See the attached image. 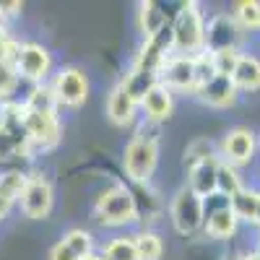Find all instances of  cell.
<instances>
[{
	"label": "cell",
	"instance_id": "6da1fadb",
	"mask_svg": "<svg viewBox=\"0 0 260 260\" xmlns=\"http://www.w3.org/2000/svg\"><path fill=\"white\" fill-rule=\"evenodd\" d=\"M172 52L195 57L206 52V24L198 3H185L172 24Z\"/></svg>",
	"mask_w": 260,
	"mask_h": 260
},
{
	"label": "cell",
	"instance_id": "7a4b0ae2",
	"mask_svg": "<svg viewBox=\"0 0 260 260\" xmlns=\"http://www.w3.org/2000/svg\"><path fill=\"white\" fill-rule=\"evenodd\" d=\"M125 172L133 182H148L154 169L159 164V141L156 136H146L138 133L133 141L125 146V156H122Z\"/></svg>",
	"mask_w": 260,
	"mask_h": 260
},
{
	"label": "cell",
	"instance_id": "3957f363",
	"mask_svg": "<svg viewBox=\"0 0 260 260\" xmlns=\"http://www.w3.org/2000/svg\"><path fill=\"white\" fill-rule=\"evenodd\" d=\"M96 216L104 226H122L136 221L138 206L136 198L125 185H112L107 187L99 198H96Z\"/></svg>",
	"mask_w": 260,
	"mask_h": 260
},
{
	"label": "cell",
	"instance_id": "277c9868",
	"mask_svg": "<svg viewBox=\"0 0 260 260\" xmlns=\"http://www.w3.org/2000/svg\"><path fill=\"white\" fill-rule=\"evenodd\" d=\"M18 208L21 213L31 221H42L47 219L50 211H52V203H55V190L50 185V180L45 175H29L24 190L18 195Z\"/></svg>",
	"mask_w": 260,
	"mask_h": 260
},
{
	"label": "cell",
	"instance_id": "5b68a950",
	"mask_svg": "<svg viewBox=\"0 0 260 260\" xmlns=\"http://www.w3.org/2000/svg\"><path fill=\"white\" fill-rule=\"evenodd\" d=\"M52 71V55L39 42H21V52L16 60V73L21 81L31 86L47 83V76Z\"/></svg>",
	"mask_w": 260,
	"mask_h": 260
},
{
	"label": "cell",
	"instance_id": "8992f818",
	"mask_svg": "<svg viewBox=\"0 0 260 260\" xmlns=\"http://www.w3.org/2000/svg\"><path fill=\"white\" fill-rule=\"evenodd\" d=\"M172 224L180 234H192L206 224V201L195 195L190 187H182L172 201Z\"/></svg>",
	"mask_w": 260,
	"mask_h": 260
},
{
	"label": "cell",
	"instance_id": "52a82bcc",
	"mask_svg": "<svg viewBox=\"0 0 260 260\" xmlns=\"http://www.w3.org/2000/svg\"><path fill=\"white\" fill-rule=\"evenodd\" d=\"M50 89L57 99V107H81L89 96V81L78 68H62L50 81Z\"/></svg>",
	"mask_w": 260,
	"mask_h": 260
},
{
	"label": "cell",
	"instance_id": "ba28073f",
	"mask_svg": "<svg viewBox=\"0 0 260 260\" xmlns=\"http://www.w3.org/2000/svg\"><path fill=\"white\" fill-rule=\"evenodd\" d=\"M159 86L169 91H195V57L169 55L159 68Z\"/></svg>",
	"mask_w": 260,
	"mask_h": 260
},
{
	"label": "cell",
	"instance_id": "9c48e42d",
	"mask_svg": "<svg viewBox=\"0 0 260 260\" xmlns=\"http://www.w3.org/2000/svg\"><path fill=\"white\" fill-rule=\"evenodd\" d=\"M240 39H242V26L234 21V16L219 13L206 26V52L240 50Z\"/></svg>",
	"mask_w": 260,
	"mask_h": 260
},
{
	"label": "cell",
	"instance_id": "30bf717a",
	"mask_svg": "<svg viewBox=\"0 0 260 260\" xmlns=\"http://www.w3.org/2000/svg\"><path fill=\"white\" fill-rule=\"evenodd\" d=\"M24 122H26V133L29 143L37 148H52L60 141V120L57 115H42V112H29L24 110Z\"/></svg>",
	"mask_w": 260,
	"mask_h": 260
},
{
	"label": "cell",
	"instance_id": "8fae6325",
	"mask_svg": "<svg viewBox=\"0 0 260 260\" xmlns=\"http://www.w3.org/2000/svg\"><path fill=\"white\" fill-rule=\"evenodd\" d=\"M255 154V133L247 127H234L221 141V161L232 167H242Z\"/></svg>",
	"mask_w": 260,
	"mask_h": 260
},
{
	"label": "cell",
	"instance_id": "7c38bea8",
	"mask_svg": "<svg viewBox=\"0 0 260 260\" xmlns=\"http://www.w3.org/2000/svg\"><path fill=\"white\" fill-rule=\"evenodd\" d=\"M219 164H221V156H208L198 164L190 167V190L201 198H211L216 195V177H219Z\"/></svg>",
	"mask_w": 260,
	"mask_h": 260
},
{
	"label": "cell",
	"instance_id": "4fadbf2b",
	"mask_svg": "<svg viewBox=\"0 0 260 260\" xmlns=\"http://www.w3.org/2000/svg\"><path fill=\"white\" fill-rule=\"evenodd\" d=\"M136 107H138V102L130 96V91L122 83H117L110 91V96H107V117H110L115 125L125 127V125H130L136 120Z\"/></svg>",
	"mask_w": 260,
	"mask_h": 260
},
{
	"label": "cell",
	"instance_id": "5bb4252c",
	"mask_svg": "<svg viewBox=\"0 0 260 260\" xmlns=\"http://www.w3.org/2000/svg\"><path fill=\"white\" fill-rule=\"evenodd\" d=\"M201 102L211 104V107H229L237 102V86L232 83V78H224V76H216L211 78L206 86H201L198 91Z\"/></svg>",
	"mask_w": 260,
	"mask_h": 260
},
{
	"label": "cell",
	"instance_id": "9a60e30c",
	"mask_svg": "<svg viewBox=\"0 0 260 260\" xmlns=\"http://www.w3.org/2000/svg\"><path fill=\"white\" fill-rule=\"evenodd\" d=\"M141 107H143V112L151 122H161L172 115V110H175V99H172V91L164 89V86H154L143 99H141Z\"/></svg>",
	"mask_w": 260,
	"mask_h": 260
},
{
	"label": "cell",
	"instance_id": "2e32d148",
	"mask_svg": "<svg viewBox=\"0 0 260 260\" xmlns=\"http://www.w3.org/2000/svg\"><path fill=\"white\" fill-rule=\"evenodd\" d=\"M237 224H240V219L232 213L229 203L206 211V224L203 226H206V232L213 237V240H226V237H232L237 232Z\"/></svg>",
	"mask_w": 260,
	"mask_h": 260
},
{
	"label": "cell",
	"instance_id": "e0dca14e",
	"mask_svg": "<svg viewBox=\"0 0 260 260\" xmlns=\"http://www.w3.org/2000/svg\"><path fill=\"white\" fill-rule=\"evenodd\" d=\"M232 83L237 86V91L240 89H245V91L260 89V60L255 55H242L234 73H232Z\"/></svg>",
	"mask_w": 260,
	"mask_h": 260
},
{
	"label": "cell",
	"instance_id": "ac0fdd59",
	"mask_svg": "<svg viewBox=\"0 0 260 260\" xmlns=\"http://www.w3.org/2000/svg\"><path fill=\"white\" fill-rule=\"evenodd\" d=\"M21 107L29 112H42V115H57V99L50 89V83H39V86H31L26 99L21 102Z\"/></svg>",
	"mask_w": 260,
	"mask_h": 260
},
{
	"label": "cell",
	"instance_id": "d6986e66",
	"mask_svg": "<svg viewBox=\"0 0 260 260\" xmlns=\"http://www.w3.org/2000/svg\"><path fill=\"white\" fill-rule=\"evenodd\" d=\"M257 203H260V192L242 187L237 195L229 198V208L240 221H255V213H257Z\"/></svg>",
	"mask_w": 260,
	"mask_h": 260
},
{
	"label": "cell",
	"instance_id": "ffe728a7",
	"mask_svg": "<svg viewBox=\"0 0 260 260\" xmlns=\"http://www.w3.org/2000/svg\"><path fill=\"white\" fill-rule=\"evenodd\" d=\"M138 24H141L143 37L151 39V37H156L167 26V13L159 11L156 3H143L141 6V13H138Z\"/></svg>",
	"mask_w": 260,
	"mask_h": 260
},
{
	"label": "cell",
	"instance_id": "44dd1931",
	"mask_svg": "<svg viewBox=\"0 0 260 260\" xmlns=\"http://www.w3.org/2000/svg\"><path fill=\"white\" fill-rule=\"evenodd\" d=\"M240 190H242V180H240L237 167L221 161L219 164V177H216V195H221L224 201H229L232 195H237Z\"/></svg>",
	"mask_w": 260,
	"mask_h": 260
},
{
	"label": "cell",
	"instance_id": "7402d4cb",
	"mask_svg": "<svg viewBox=\"0 0 260 260\" xmlns=\"http://www.w3.org/2000/svg\"><path fill=\"white\" fill-rule=\"evenodd\" d=\"M133 245H136L138 260H159L161 252H164L161 237L154 234V232H141V234H136V237H133Z\"/></svg>",
	"mask_w": 260,
	"mask_h": 260
},
{
	"label": "cell",
	"instance_id": "603a6c76",
	"mask_svg": "<svg viewBox=\"0 0 260 260\" xmlns=\"http://www.w3.org/2000/svg\"><path fill=\"white\" fill-rule=\"evenodd\" d=\"M18 73H16V65L8 62H0V107L3 104H13V94L18 89Z\"/></svg>",
	"mask_w": 260,
	"mask_h": 260
},
{
	"label": "cell",
	"instance_id": "cb8c5ba5",
	"mask_svg": "<svg viewBox=\"0 0 260 260\" xmlns=\"http://www.w3.org/2000/svg\"><path fill=\"white\" fill-rule=\"evenodd\" d=\"M102 257L104 260H138V252H136V245L130 237H115V240L104 247Z\"/></svg>",
	"mask_w": 260,
	"mask_h": 260
},
{
	"label": "cell",
	"instance_id": "d4e9b609",
	"mask_svg": "<svg viewBox=\"0 0 260 260\" xmlns=\"http://www.w3.org/2000/svg\"><path fill=\"white\" fill-rule=\"evenodd\" d=\"M208 55H211L216 76H224V78H232L237 62H240V57H242L240 50H219V52H208Z\"/></svg>",
	"mask_w": 260,
	"mask_h": 260
},
{
	"label": "cell",
	"instance_id": "484cf974",
	"mask_svg": "<svg viewBox=\"0 0 260 260\" xmlns=\"http://www.w3.org/2000/svg\"><path fill=\"white\" fill-rule=\"evenodd\" d=\"M234 21L245 29H260V3H255V0H242V3H237Z\"/></svg>",
	"mask_w": 260,
	"mask_h": 260
},
{
	"label": "cell",
	"instance_id": "4316f807",
	"mask_svg": "<svg viewBox=\"0 0 260 260\" xmlns=\"http://www.w3.org/2000/svg\"><path fill=\"white\" fill-rule=\"evenodd\" d=\"M62 242L68 245L81 260L83 257H89L94 252V240H91V234L89 232H83V229H71L68 234L62 237Z\"/></svg>",
	"mask_w": 260,
	"mask_h": 260
},
{
	"label": "cell",
	"instance_id": "83f0119b",
	"mask_svg": "<svg viewBox=\"0 0 260 260\" xmlns=\"http://www.w3.org/2000/svg\"><path fill=\"white\" fill-rule=\"evenodd\" d=\"M21 156H26V154L18 148L16 138L8 133V130H6L3 125H0V164H8V161L21 159Z\"/></svg>",
	"mask_w": 260,
	"mask_h": 260
},
{
	"label": "cell",
	"instance_id": "f1b7e54d",
	"mask_svg": "<svg viewBox=\"0 0 260 260\" xmlns=\"http://www.w3.org/2000/svg\"><path fill=\"white\" fill-rule=\"evenodd\" d=\"M50 260H81V257H78V255H76V252H73L68 245H65V242L60 240V242L50 250Z\"/></svg>",
	"mask_w": 260,
	"mask_h": 260
},
{
	"label": "cell",
	"instance_id": "f546056e",
	"mask_svg": "<svg viewBox=\"0 0 260 260\" xmlns=\"http://www.w3.org/2000/svg\"><path fill=\"white\" fill-rule=\"evenodd\" d=\"M21 11V3H3V0H0V18H11V16H16Z\"/></svg>",
	"mask_w": 260,
	"mask_h": 260
},
{
	"label": "cell",
	"instance_id": "4dcf8cb0",
	"mask_svg": "<svg viewBox=\"0 0 260 260\" xmlns=\"http://www.w3.org/2000/svg\"><path fill=\"white\" fill-rule=\"evenodd\" d=\"M6 39H11V34H8V26H6V21L0 18V47H3V42Z\"/></svg>",
	"mask_w": 260,
	"mask_h": 260
},
{
	"label": "cell",
	"instance_id": "1f68e13d",
	"mask_svg": "<svg viewBox=\"0 0 260 260\" xmlns=\"http://www.w3.org/2000/svg\"><path fill=\"white\" fill-rule=\"evenodd\" d=\"M11 206H13V203H8L3 195H0V219H6V213L11 211Z\"/></svg>",
	"mask_w": 260,
	"mask_h": 260
},
{
	"label": "cell",
	"instance_id": "d6a6232c",
	"mask_svg": "<svg viewBox=\"0 0 260 260\" xmlns=\"http://www.w3.org/2000/svg\"><path fill=\"white\" fill-rule=\"evenodd\" d=\"M242 260H260V250H257V252H250V255H245Z\"/></svg>",
	"mask_w": 260,
	"mask_h": 260
},
{
	"label": "cell",
	"instance_id": "836d02e7",
	"mask_svg": "<svg viewBox=\"0 0 260 260\" xmlns=\"http://www.w3.org/2000/svg\"><path fill=\"white\" fill-rule=\"evenodd\" d=\"M83 260H104V257H102V255H96V252H91L89 257H83Z\"/></svg>",
	"mask_w": 260,
	"mask_h": 260
},
{
	"label": "cell",
	"instance_id": "e575fe53",
	"mask_svg": "<svg viewBox=\"0 0 260 260\" xmlns=\"http://www.w3.org/2000/svg\"><path fill=\"white\" fill-rule=\"evenodd\" d=\"M255 224H260V203H257V213H255Z\"/></svg>",
	"mask_w": 260,
	"mask_h": 260
}]
</instances>
